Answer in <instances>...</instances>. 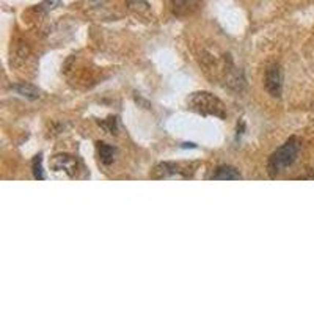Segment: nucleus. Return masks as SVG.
<instances>
[{
	"label": "nucleus",
	"mask_w": 314,
	"mask_h": 314,
	"mask_svg": "<svg viewBox=\"0 0 314 314\" xmlns=\"http://www.w3.org/2000/svg\"><path fill=\"white\" fill-rule=\"evenodd\" d=\"M190 164H174V162H164L154 168L152 178L155 179H170V178H189L192 176Z\"/></svg>",
	"instance_id": "7ed1b4c3"
},
{
	"label": "nucleus",
	"mask_w": 314,
	"mask_h": 314,
	"mask_svg": "<svg viewBox=\"0 0 314 314\" xmlns=\"http://www.w3.org/2000/svg\"><path fill=\"white\" fill-rule=\"evenodd\" d=\"M212 179H215V181H239V179H242V176H241V173L235 170L234 167L222 165V167L217 168V171L212 176Z\"/></svg>",
	"instance_id": "0eeeda50"
},
{
	"label": "nucleus",
	"mask_w": 314,
	"mask_h": 314,
	"mask_svg": "<svg viewBox=\"0 0 314 314\" xmlns=\"http://www.w3.org/2000/svg\"><path fill=\"white\" fill-rule=\"evenodd\" d=\"M62 4V0H43V2L40 4V10L47 13V11H52V10H55L58 5Z\"/></svg>",
	"instance_id": "f8f14e48"
},
{
	"label": "nucleus",
	"mask_w": 314,
	"mask_h": 314,
	"mask_svg": "<svg viewBox=\"0 0 314 314\" xmlns=\"http://www.w3.org/2000/svg\"><path fill=\"white\" fill-rule=\"evenodd\" d=\"M97 152H99L101 162L106 164V165H110L115 159L116 149L110 145H106V143H97Z\"/></svg>",
	"instance_id": "6e6552de"
},
{
	"label": "nucleus",
	"mask_w": 314,
	"mask_h": 314,
	"mask_svg": "<svg viewBox=\"0 0 314 314\" xmlns=\"http://www.w3.org/2000/svg\"><path fill=\"white\" fill-rule=\"evenodd\" d=\"M171 7L176 16L184 17L193 14L201 7V0H171Z\"/></svg>",
	"instance_id": "423d86ee"
},
{
	"label": "nucleus",
	"mask_w": 314,
	"mask_h": 314,
	"mask_svg": "<svg viewBox=\"0 0 314 314\" xmlns=\"http://www.w3.org/2000/svg\"><path fill=\"white\" fill-rule=\"evenodd\" d=\"M281 87H283L281 68H280L278 65L269 66V69H267V72H266V90H267L273 97H280V96H281Z\"/></svg>",
	"instance_id": "39448f33"
},
{
	"label": "nucleus",
	"mask_w": 314,
	"mask_h": 314,
	"mask_svg": "<svg viewBox=\"0 0 314 314\" xmlns=\"http://www.w3.org/2000/svg\"><path fill=\"white\" fill-rule=\"evenodd\" d=\"M300 148H302L300 142L294 137L287 140L283 146H280L269 159V164H267L269 174L275 178L283 168L292 165L300 152Z\"/></svg>",
	"instance_id": "f03ea898"
},
{
	"label": "nucleus",
	"mask_w": 314,
	"mask_h": 314,
	"mask_svg": "<svg viewBox=\"0 0 314 314\" xmlns=\"http://www.w3.org/2000/svg\"><path fill=\"white\" fill-rule=\"evenodd\" d=\"M52 168L57 173H65L66 176L69 178H74L77 176V171H78V167H81V162H78L77 157L74 155H69V154H58L55 155L54 159L50 162Z\"/></svg>",
	"instance_id": "20e7f679"
},
{
	"label": "nucleus",
	"mask_w": 314,
	"mask_h": 314,
	"mask_svg": "<svg viewBox=\"0 0 314 314\" xmlns=\"http://www.w3.org/2000/svg\"><path fill=\"white\" fill-rule=\"evenodd\" d=\"M43 155L38 154L33 159V174L36 179H44V173H43Z\"/></svg>",
	"instance_id": "9b49d317"
},
{
	"label": "nucleus",
	"mask_w": 314,
	"mask_h": 314,
	"mask_svg": "<svg viewBox=\"0 0 314 314\" xmlns=\"http://www.w3.org/2000/svg\"><path fill=\"white\" fill-rule=\"evenodd\" d=\"M21 96H24V97H27V99H38L40 96H41V91L35 87V85H30V84H25V82H22V84H19V85H14L13 87Z\"/></svg>",
	"instance_id": "1a4fd4ad"
},
{
	"label": "nucleus",
	"mask_w": 314,
	"mask_h": 314,
	"mask_svg": "<svg viewBox=\"0 0 314 314\" xmlns=\"http://www.w3.org/2000/svg\"><path fill=\"white\" fill-rule=\"evenodd\" d=\"M129 8L132 10L135 14H139V16H149V11H151V8H149V4L148 2H145V0H129Z\"/></svg>",
	"instance_id": "9d476101"
},
{
	"label": "nucleus",
	"mask_w": 314,
	"mask_h": 314,
	"mask_svg": "<svg viewBox=\"0 0 314 314\" xmlns=\"http://www.w3.org/2000/svg\"><path fill=\"white\" fill-rule=\"evenodd\" d=\"M187 106L190 110L201 113L204 116H217V118H225L226 116V110L223 102L215 97L212 93L207 91H197L192 93L187 99Z\"/></svg>",
	"instance_id": "f257e3e1"
}]
</instances>
